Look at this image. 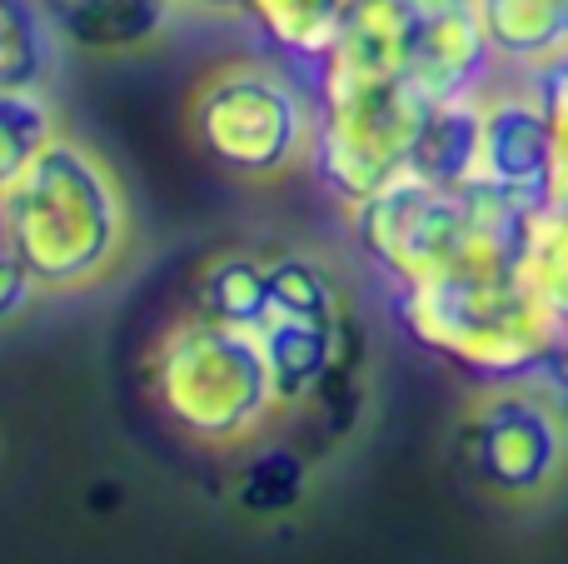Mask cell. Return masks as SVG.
<instances>
[{
	"instance_id": "1",
	"label": "cell",
	"mask_w": 568,
	"mask_h": 564,
	"mask_svg": "<svg viewBox=\"0 0 568 564\" xmlns=\"http://www.w3.org/2000/svg\"><path fill=\"white\" fill-rule=\"evenodd\" d=\"M0 245L45 295L110 280L130 255V200L110 160L65 130L45 140L0 185Z\"/></svg>"
},
{
	"instance_id": "2",
	"label": "cell",
	"mask_w": 568,
	"mask_h": 564,
	"mask_svg": "<svg viewBox=\"0 0 568 564\" xmlns=\"http://www.w3.org/2000/svg\"><path fill=\"white\" fill-rule=\"evenodd\" d=\"M514 215L519 205L474 180L469 185L394 180L389 190L349 210V225L384 285L409 290L454 275H479V270H519Z\"/></svg>"
},
{
	"instance_id": "3",
	"label": "cell",
	"mask_w": 568,
	"mask_h": 564,
	"mask_svg": "<svg viewBox=\"0 0 568 564\" xmlns=\"http://www.w3.org/2000/svg\"><path fill=\"white\" fill-rule=\"evenodd\" d=\"M150 405L185 440L230 450L260 440L284 415L275 370L250 325L210 315H175L145 350Z\"/></svg>"
},
{
	"instance_id": "4",
	"label": "cell",
	"mask_w": 568,
	"mask_h": 564,
	"mask_svg": "<svg viewBox=\"0 0 568 564\" xmlns=\"http://www.w3.org/2000/svg\"><path fill=\"white\" fill-rule=\"evenodd\" d=\"M389 305L424 355L484 385H524V380L534 385L564 335L559 320L519 280V270H479V275L389 290Z\"/></svg>"
},
{
	"instance_id": "5",
	"label": "cell",
	"mask_w": 568,
	"mask_h": 564,
	"mask_svg": "<svg viewBox=\"0 0 568 564\" xmlns=\"http://www.w3.org/2000/svg\"><path fill=\"white\" fill-rule=\"evenodd\" d=\"M494 56L469 0H344V20L314 75L404 80L429 95H479Z\"/></svg>"
},
{
	"instance_id": "6",
	"label": "cell",
	"mask_w": 568,
	"mask_h": 564,
	"mask_svg": "<svg viewBox=\"0 0 568 564\" xmlns=\"http://www.w3.org/2000/svg\"><path fill=\"white\" fill-rule=\"evenodd\" d=\"M185 125L215 170L240 180H280L310 160L314 90L275 60H225L195 80Z\"/></svg>"
},
{
	"instance_id": "7",
	"label": "cell",
	"mask_w": 568,
	"mask_h": 564,
	"mask_svg": "<svg viewBox=\"0 0 568 564\" xmlns=\"http://www.w3.org/2000/svg\"><path fill=\"white\" fill-rule=\"evenodd\" d=\"M434 105L439 95L404 80L314 75V175L349 210L389 190L394 180H409Z\"/></svg>"
},
{
	"instance_id": "8",
	"label": "cell",
	"mask_w": 568,
	"mask_h": 564,
	"mask_svg": "<svg viewBox=\"0 0 568 564\" xmlns=\"http://www.w3.org/2000/svg\"><path fill=\"white\" fill-rule=\"evenodd\" d=\"M454 465L499 505H539L568 480V415L539 385H484L454 420Z\"/></svg>"
},
{
	"instance_id": "9",
	"label": "cell",
	"mask_w": 568,
	"mask_h": 564,
	"mask_svg": "<svg viewBox=\"0 0 568 564\" xmlns=\"http://www.w3.org/2000/svg\"><path fill=\"white\" fill-rule=\"evenodd\" d=\"M255 335L265 345L270 370H275L284 415H294L364 330L344 300L339 280L320 260L300 255V250H280V255H270V305Z\"/></svg>"
},
{
	"instance_id": "10",
	"label": "cell",
	"mask_w": 568,
	"mask_h": 564,
	"mask_svg": "<svg viewBox=\"0 0 568 564\" xmlns=\"http://www.w3.org/2000/svg\"><path fill=\"white\" fill-rule=\"evenodd\" d=\"M474 185L494 190L519 210L554 200V135L534 85L479 95V175Z\"/></svg>"
},
{
	"instance_id": "11",
	"label": "cell",
	"mask_w": 568,
	"mask_h": 564,
	"mask_svg": "<svg viewBox=\"0 0 568 564\" xmlns=\"http://www.w3.org/2000/svg\"><path fill=\"white\" fill-rule=\"evenodd\" d=\"M479 36L494 60L514 70H539L568 60V0H469Z\"/></svg>"
},
{
	"instance_id": "12",
	"label": "cell",
	"mask_w": 568,
	"mask_h": 564,
	"mask_svg": "<svg viewBox=\"0 0 568 564\" xmlns=\"http://www.w3.org/2000/svg\"><path fill=\"white\" fill-rule=\"evenodd\" d=\"M60 40L80 50H140L170 26V0H45Z\"/></svg>"
},
{
	"instance_id": "13",
	"label": "cell",
	"mask_w": 568,
	"mask_h": 564,
	"mask_svg": "<svg viewBox=\"0 0 568 564\" xmlns=\"http://www.w3.org/2000/svg\"><path fill=\"white\" fill-rule=\"evenodd\" d=\"M265 305H270V255L245 245H225L200 260L195 280H190V310L195 315L255 330Z\"/></svg>"
},
{
	"instance_id": "14",
	"label": "cell",
	"mask_w": 568,
	"mask_h": 564,
	"mask_svg": "<svg viewBox=\"0 0 568 564\" xmlns=\"http://www.w3.org/2000/svg\"><path fill=\"white\" fill-rule=\"evenodd\" d=\"M519 240V280L544 310L568 330V205H529L514 215Z\"/></svg>"
},
{
	"instance_id": "15",
	"label": "cell",
	"mask_w": 568,
	"mask_h": 564,
	"mask_svg": "<svg viewBox=\"0 0 568 564\" xmlns=\"http://www.w3.org/2000/svg\"><path fill=\"white\" fill-rule=\"evenodd\" d=\"M250 20L265 30V40L280 56L300 60V66H320L329 56L334 36L344 20V0H255Z\"/></svg>"
},
{
	"instance_id": "16",
	"label": "cell",
	"mask_w": 568,
	"mask_h": 564,
	"mask_svg": "<svg viewBox=\"0 0 568 564\" xmlns=\"http://www.w3.org/2000/svg\"><path fill=\"white\" fill-rule=\"evenodd\" d=\"M304 490H310V455L294 445H260L255 455H245V465L235 470L230 495H235V505L245 510V515L275 520L300 505Z\"/></svg>"
},
{
	"instance_id": "17",
	"label": "cell",
	"mask_w": 568,
	"mask_h": 564,
	"mask_svg": "<svg viewBox=\"0 0 568 564\" xmlns=\"http://www.w3.org/2000/svg\"><path fill=\"white\" fill-rule=\"evenodd\" d=\"M55 135L60 120L45 85H0V185L16 180L26 160Z\"/></svg>"
},
{
	"instance_id": "18",
	"label": "cell",
	"mask_w": 568,
	"mask_h": 564,
	"mask_svg": "<svg viewBox=\"0 0 568 564\" xmlns=\"http://www.w3.org/2000/svg\"><path fill=\"white\" fill-rule=\"evenodd\" d=\"M534 95H539L554 135V205H568V60L534 75Z\"/></svg>"
},
{
	"instance_id": "19",
	"label": "cell",
	"mask_w": 568,
	"mask_h": 564,
	"mask_svg": "<svg viewBox=\"0 0 568 564\" xmlns=\"http://www.w3.org/2000/svg\"><path fill=\"white\" fill-rule=\"evenodd\" d=\"M36 295H40V290H36V280L26 275V265H20V260L0 245V320H16Z\"/></svg>"
},
{
	"instance_id": "20",
	"label": "cell",
	"mask_w": 568,
	"mask_h": 564,
	"mask_svg": "<svg viewBox=\"0 0 568 564\" xmlns=\"http://www.w3.org/2000/svg\"><path fill=\"white\" fill-rule=\"evenodd\" d=\"M534 385L544 390V395L554 400V405L568 415V330L559 335V345H554V355H549V365H544V375L534 380Z\"/></svg>"
},
{
	"instance_id": "21",
	"label": "cell",
	"mask_w": 568,
	"mask_h": 564,
	"mask_svg": "<svg viewBox=\"0 0 568 564\" xmlns=\"http://www.w3.org/2000/svg\"><path fill=\"white\" fill-rule=\"evenodd\" d=\"M175 10H195V16H220V20H235V16H250L255 0H170Z\"/></svg>"
},
{
	"instance_id": "22",
	"label": "cell",
	"mask_w": 568,
	"mask_h": 564,
	"mask_svg": "<svg viewBox=\"0 0 568 564\" xmlns=\"http://www.w3.org/2000/svg\"><path fill=\"white\" fill-rule=\"evenodd\" d=\"M0 85H6V46H0Z\"/></svg>"
}]
</instances>
